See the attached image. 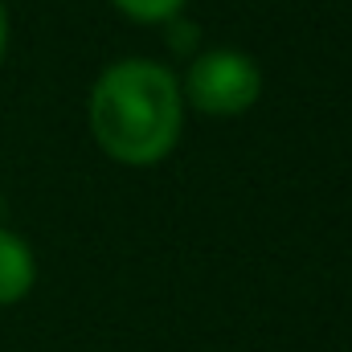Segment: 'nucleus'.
Returning a JSON list of instances; mask_svg holds the SVG:
<instances>
[{
  "label": "nucleus",
  "instance_id": "1",
  "mask_svg": "<svg viewBox=\"0 0 352 352\" xmlns=\"http://www.w3.org/2000/svg\"><path fill=\"white\" fill-rule=\"evenodd\" d=\"M87 123L107 160L123 168H156L176 152L184 131L180 78L164 62L119 58L90 87Z\"/></svg>",
  "mask_w": 352,
  "mask_h": 352
},
{
  "label": "nucleus",
  "instance_id": "2",
  "mask_svg": "<svg viewBox=\"0 0 352 352\" xmlns=\"http://www.w3.org/2000/svg\"><path fill=\"white\" fill-rule=\"evenodd\" d=\"M263 66L246 50H234V45L201 50L192 62H184V78H180L184 107H192L197 115H209V119L246 115L263 98Z\"/></svg>",
  "mask_w": 352,
  "mask_h": 352
},
{
  "label": "nucleus",
  "instance_id": "3",
  "mask_svg": "<svg viewBox=\"0 0 352 352\" xmlns=\"http://www.w3.org/2000/svg\"><path fill=\"white\" fill-rule=\"evenodd\" d=\"M33 283H37V258L29 242L0 226V307L21 303L33 291Z\"/></svg>",
  "mask_w": 352,
  "mask_h": 352
},
{
  "label": "nucleus",
  "instance_id": "4",
  "mask_svg": "<svg viewBox=\"0 0 352 352\" xmlns=\"http://www.w3.org/2000/svg\"><path fill=\"white\" fill-rule=\"evenodd\" d=\"M111 4L135 25H168L173 16L184 12L188 0H111Z\"/></svg>",
  "mask_w": 352,
  "mask_h": 352
},
{
  "label": "nucleus",
  "instance_id": "5",
  "mask_svg": "<svg viewBox=\"0 0 352 352\" xmlns=\"http://www.w3.org/2000/svg\"><path fill=\"white\" fill-rule=\"evenodd\" d=\"M160 29H164V45L173 50L176 58H184V62H192V58L205 50V45H201V29H197L184 12H180V16H173L168 25H160Z\"/></svg>",
  "mask_w": 352,
  "mask_h": 352
},
{
  "label": "nucleus",
  "instance_id": "6",
  "mask_svg": "<svg viewBox=\"0 0 352 352\" xmlns=\"http://www.w3.org/2000/svg\"><path fill=\"white\" fill-rule=\"evenodd\" d=\"M4 54H8V8L0 0V62H4Z\"/></svg>",
  "mask_w": 352,
  "mask_h": 352
}]
</instances>
